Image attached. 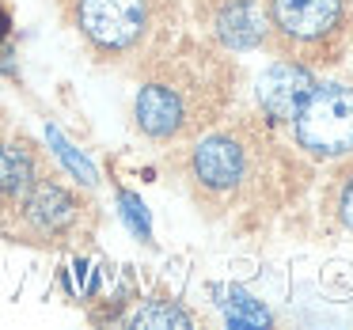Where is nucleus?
<instances>
[{
	"mask_svg": "<svg viewBox=\"0 0 353 330\" xmlns=\"http://www.w3.org/2000/svg\"><path fill=\"white\" fill-rule=\"evenodd\" d=\"M171 152L194 209L232 236L274 228L312 178V163L259 110L236 107L224 122Z\"/></svg>",
	"mask_w": 353,
	"mask_h": 330,
	"instance_id": "f257e3e1",
	"label": "nucleus"
},
{
	"mask_svg": "<svg viewBox=\"0 0 353 330\" xmlns=\"http://www.w3.org/2000/svg\"><path fill=\"white\" fill-rule=\"evenodd\" d=\"M243 69L232 50L183 31L141 69L133 92V130L160 148H179L239 107Z\"/></svg>",
	"mask_w": 353,
	"mask_h": 330,
	"instance_id": "f03ea898",
	"label": "nucleus"
},
{
	"mask_svg": "<svg viewBox=\"0 0 353 330\" xmlns=\"http://www.w3.org/2000/svg\"><path fill=\"white\" fill-rule=\"evenodd\" d=\"M84 50L114 69H145L186 31V0H65Z\"/></svg>",
	"mask_w": 353,
	"mask_h": 330,
	"instance_id": "7ed1b4c3",
	"label": "nucleus"
},
{
	"mask_svg": "<svg viewBox=\"0 0 353 330\" xmlns=\"http://www.w3.org/2000/svg\"><path fill=\"white\" fill-rule=\"evenodd\" d=\"M304 69H338L353 50L350 0H266V46Z\"/></svg>",
	"mask_w": 353,
	"mask_h": 330,
	"instance_id": "20e7f679",
	"label": "nucleus"
},
{
	"mask_svg": "<svg viewBox=\"0 0 353 330\" xmlns=\"http://www.w3.org/2000/svg\"><path fill=\"white\" fill-rule=\"evenodd\" d=\"M99 209L80 186L57 178L54 171L39 178L12 209L0 213V231L12 243L42 247V251H80L92 243Z\"/></svg>",
	"mask_w": 353,
	"mask_h": 330,
	"instance_id": "39448f33",
	"label": "nucleus"
},
{
	"mask_svg": "<svg viewBox=\"0 0 353 330\" xmlns=\"http://www.w3.org/2000/svg\"><path fill=\"white\" fill-rule=\"evenodd\" d=\"M285 137L307 163H338L353 156V80L315 76L292 110Z\"/></svg>",
	"mask_w": 353,
	"mask_h": 330,
	"instance_id": "423d86ee",
	"label": "nucleus"
},
{
	"mask_svg": "<svg viewBox=\"0 0 353 330\" xmlns=\"http://www.w3.org/2000/svg\"><path fill=\"white\" fill-rule=\"evenodd\" d=\"M186 12L205 39L232 54L266 46V0H186Z\"/></svg>",
	"mask_w": 353,
	"mask_h": 330,
	"instance_id": "0eeeda50",
	"label": "nucleus"
},
{
	"mask_svg": "<svg viewBox=\"0 0 353 330\" xmlns=\"http://www.w3.org/2000/svg\"><path fill=\"white\" fill-rule=\"evenodd\" d=\"M46 152L23 133L0 137V213L12 209L42 175H46Z\"/></svg>",
	"mask_w": 353,
	"mask_h": 330,
	"instance_id": "6e6552de",
	"label": "nucleus"
},
{
	"mask_svg": "<svg viewBox=\"0 0 353 330\" xmlns=\"http://www.w3.org/2000/svg\"><path fill=\"white\" fill-rule=\"evenodd\" d=\"M312 80H315V69H304V65H292V61H281V57H277V65L259 80V92H254L259 114L285 133L292 110H296V103L304 99V92L312 87Z\"/></svg>",
	"mask_w": 353,
	"mask_h": 330,
	"instance_id": "1a4fd4ad",
	"label": "nucleus"
},
{
	"mask_svg": "<svg viewBox=\"0 0 353 330\" xmlns=\"http://www.w3.org/2000/svg\"><path fill=\"white\" fill-rule=\"evenodd\" d=\"M323 209L345 236H353V156L334 163V175L323 186Z\"/></svg>",
	"mask_w": 353,
	"mask_h": 330,
	"instance_id": "9d476101",
	"label": "nucleus"
},
{
	"mask_svg": "<svg viewBox=\"0 0 353 330\" xmlns=\"http://www.w3.org/2000/svg\"><path fill=\"white\" fill-rule=\"evenodd\" d=\"M118 322L125 327H194V311H186L179 300H168V296H152L145 304H137L133 311H125Z\"/></svg>",
	"mask_w": 353,
	"mask_h": 330,
	"instance_id": "9b49d317",
	"label": "nucleus"
},
{
	"mask_svg": "<svg viewBox=\"0 0 353 330\" xmlns=\"http://www.w3.org/2000/svg\"><path fill=\"white\" fill-rule=\"evenodd\" d=\"M12 31H16V16H12V8L0 0V54L8 50V42H12Z\"/></svg>",
	"mask_w": 353,
	"mask_h": 330,
	"instance_id": "f8f14e48",
	"label": "nucleus"
}]
</instances>
